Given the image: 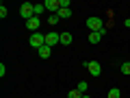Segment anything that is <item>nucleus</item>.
I'll return each instance as SVG.
<instances>
[{"mask_svg": "<svg viewBox=\"0 0 130 98\" xmlns=\"http://www.w3.org/2000/svg\"><path fill=\"white\" fill-rule=\"evenodd\" d=\"M59 22V15H50V20H48V24H56Z\"/></svg>", "mask_w": 130, "mask_h": 98, "instance_id": "a211bd4d", "label": "nucleus"}, {"mask_svg": "<svg viewBox=\"0 0 130 98\" xmlns=\"http://www.w3.org/2000/svg\"><path fill=\"white\" fill-rule=\"evenodd\" d=\"M67 98H83V92H78V89H72V92L67 94Z\"/></svg>", "mask_w": 130, "mask_h": 98, "instance_id": "4468645a", "label": "nucleus"}, {"mask_svg": "<svg viewBox=\"0 0 130 98\" xmlns=\"http://www.w3.org/2000/svg\"><path fill=\"white\" fill-rule=\"evenodd\" d=\"M28 44H30L32 48H41V46H46V35H43V33H32L30 35V39H28Z\"/></svg>", "mask_w": 130, "mask_h": 98, "instance_id": "f03ea898", "label": "nucleus"}, {"mask_svg": "<svg viewBox=\"0 0 130 98\" xmlns=\"http://www.w3.org/2000/svg\"><path fill=\"white\" fill-rule=\"evenodd\" d=\"M56 44H61V35L59 33H46V46H56Z\"/></svg>", "mask_w": 130, "mask_h": 98, "instance_id": "39448f33", "label": "nucleus"}, {"mask_svg": "<svg viewBox=\"0 0 130 98\" xmlns=\"http://www.w3.org/2000/svg\"><path fill=\"white\" fill-rule=\"evenodd\" d=\"M104 35H106V26H104L100 33H89V42L91 44H100V39H102Z\"/></svg>", "mask_w": 130, "mask_h": 98, "instance_id": "423d86ee", "label": "nucleus"}, {"mask_svg": "<svg viewBox=\"0 0 130 98\" xmlns=\"http://www.w3.org/2000/svg\"><path fill=\"white\" fill-rule=\"evenodd\" d=\"M43 11H46V7H43V2H39V5H35V15H37V18H39V15L43 13Z\"/></svg>", "mask_w": 130, "mask_h": 98, "instance_id": "f8f14e48", "label": "nucleus"}, {"mask_svg": "<svg viewBox=\"0 0 130 98\" xmlns=\"http://www.w3.org/2000/svg\"><path fill=\"white\" fill-rule=\"evenodd\" d=\"M26 26L30 28L32 33H37V28H39V18H37V15H35V18H30V20L26 22Z\"/></svg>", "mask_w": 130, "mask_h": 98, "instance_id": "6e6552de", "label": "nucleus"}, {"mask_svg": "<svg viewBox=\"0 0 130 98\" xmlns=\"http://www.w3.org/2000/svg\"><path fill=\"white\" fill-rule=\"evenodd\" d=\"M83 98H91V96H85V94H83Z\"/></svg>", "mask_w": 130, "mask_h": 98, "instance_id": "aec40b11", "label": "nucleus"}, {"mask_svg": "<svg viewBox=\"0 0 130 98\" xmlns=\"http://www.w3.org/2000/svg\"><path fill=\"white\" fill-rule=\"evenodd\" d=\"M61 44H63V46H70L72 44V35L70 33H61Z\"/></svg>", "mask_w": 130, "mask_h": 98, "instance_id": "1a4fd4ad", "label": "nucleus"}, {"mask_svg": "<svg viewBox=\"0 0 130 98\" xmlns=\"http://www.w3.org/2000/svg\"><path fill=\"white\" fill-rule=\"evenodd\" d=\"M87 26H89V31H91V33H100L104 28V24H102V20H100V18H89L87 20Z\"/></svg>", "mask_w": 130, "mask_h": 98, "instance_id": "7ed1b4c3", "label": "nucleus"}, {"mask_svg": "<svg viewBox=\"0 0 130 98\" xmlns=\"http://www.w3.org/2000/svg\"><path fill=\"white\" fill-rule=\"evenodd\" d=\"M70 7V0H61V9H67Z\"/></svg>", "mask_w": 130, "mask_h": 98, "instance_id": "6ab92c4d", "label": "nucleus"}, {"mask_svg": "<svg viewBox=\"0 0 130 98\" xmlns=\"http://www.w3.org/2000/svg\"><path fill=\"white\" fill-rule=\"evenodd\" d=\"M43 7H46L48 11H56V13H59V9H61V0H46V2H43Z\"/></svg>", "mask_w": 130, "mask_h": 98, "instance_id": "0eeeda50", "label": "nucleus"}, {"mask_svg": "<svg viewBox=\"0 0 130 98\" xmlns=\"http://www.w3.org/2000/svg\"><path fill=\"white\" fill-rule=\"evenodd\" d=\"M20 15H22L26 22L30 18H35V5H30V2H22V7H20Z\"/></svg>", "mask_w": 130, "mask_h": 98, "instance_id": "f257e3e1", "label": "nucleus"}, {"mask_svg": "<svg viewBox=\"0 0 130 98\" xmlns=\"http://www.w3.org/2000/svg\"><path fill=\"white\" fill-rule=\"evenodd\" d=\"M85 68L89 70V74H91V76H100V74H102V65L98 63V61H87Z\"/></svg>", "mask_w": 130, "mask_h": 98, "instance_id": "20e7f679", "label": "nucleus"}, {"mask_svg": "<svg viewBox=\"0 0 130 98\" xmlns=\"http://www.w3.org/2000/svg\"><path fill=\"white\" fill-rule=\"evenodd\" d=\"M39 57L48 59V57H50V46H41V48H39Z\"/></svg>", "mask_w": 130, "mask_h": 98, "instance_id": "9d476101", "label": "nucleus"}, {"mask_svg": "<svg viewBox=\"0 0 130 98\" xmlns=\"http://www.w3.org/2000/svg\"><path fill=\"white\" fill-rule=\"evenodd\" d=\"M108 98H121V92L117 87H113V89H108Z\"/></svg>", "mask_w": 130, "mask_h": 98, "instance_id": "9b49d317", "label": "nucleus"}, {"mask_svg": "<svg viewBox=\"0 0 130 98\" xmlns=\"http://www.w3.org/2000/svg\"><path fill=\"white\" fill-rule=\"evenodd\" d=\"M76 89H78V92H87V83H85V81H80V83H78V87H76Z\"/></svg>", "mask_w": 130, "mask_h": 98, "instance_id": "dca6fc26", "label": "nucleus"}, {"mask_svg": "<svg viewBox=\"0 0 130 98\" xmlns=\"http://www.w3.org/2000/svg\"><path fill=\"white\" fill-rule=\"evenodd\" d=\"M121 72H124V74H130V61L121 63Z\"/></svg>", "mask_w": 130, "mask_h": 98, "instance_id": "2eb2a0df", "label": "nucleus"}, {"mask_svg": "<svg viewBox=\"0 0 130 98\" xmlns=\"http://www.w3.org/2000/svg\"><path fill=\"white\" fill-rule=\"evenodd\" d=\"M7 13H9V11H7V7H5V5H0V18H5Z\"/></svg>", "mask_w": 130, "mask_h": 98, "instance_id": "f3484780", "label": "nucleus"}, {"mask_svg": "<svg viewBox=\"0 0 130 98\" xmlns=\"http://www.w3.org/2000/svg\"><path fill=\"white\" fill-rule=\"evenodd\" d=\"M56 15H59V18H70L72 11L70 9H59V13H56Z\"/></svg>", "mask_w": 130, "mask_h": 98, "instance_id": "ddd939ff", "label": "nucleus"}]
</instances>
